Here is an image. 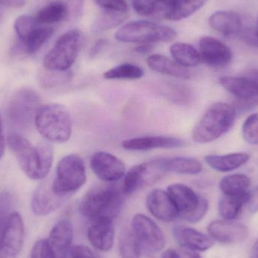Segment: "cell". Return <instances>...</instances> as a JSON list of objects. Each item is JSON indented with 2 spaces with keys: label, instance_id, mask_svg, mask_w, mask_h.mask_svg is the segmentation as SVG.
I'll return each mask as SVG.
<instances>
[{
  "label": "cell",
  "instance_id": "f1b7e54d",
  "mask_svg": "<svg viewBox=\"0 0 258 258\" xmlns=\"http://www.w3.org/2000/svg\"><path fill=\"white\" fill-rule=\"evenodd\" d=\"M208 0H174L164 12V16L170 21H180L187 18L200 10Z\"/></svg>",
  "mask_w": 258,
  "mask_h": 258
},
{
  "label": "cell",
  "instance_id": "ac0fdd59",
  "mask_svg": "<svg viewBox=\"0 0 258 258\" xmlns=\"http://www.w3.org/2000/svg\"><path fill=\"white\" fill-rule=\"evenodd\" d=\"M146 206L153 216L163 222H171L179 217L172 199L162 189L151 191L146 199Z\"/></svg>",
  "mask_w": 258,
  "mask_h": 258
},
{
  "label": "cell",
  "instance_id": "277c9868",
  "mask_svg": "<svg viewBox=\"0 0 258 258\" xmlns=\"http://www.w3.org/2000/svg\"><path fill=\"white\" fill-rule=\"evenodd\" d=\"M35 125L47 141L65 143L72 134V119L68 109L57 103L44 104L36 113Z\"/></svg>",
  "mask_w": 258,
  "mask_h": 258
},
{
  "label": "cell",
  "instance_id": "bcb514c9",
  "mask_svg": "<svg viewBox=\"0 0 258 258\" xmlns=\"http://www.w3.org/2000/svg\"><path fill=\"white\" fill-rule=\"evenodd\" d=\"M107 43H108V41H107V39H101L97 41V42L94 44L92 48H91V57H95L97 54H99L101 50L107 45Z\"/></svg>",
  "mask_w": 258,
  "mask_h": 258
},
{
  "label": "cell",
  "instance_id": "e575fe53",
  "mask_svg": "<svg viewBox=\"0 0 258 258\" xmlns=\"http://www.w3.org/2000/svg\"><path fill=\"white\" fill-rule=\"evenodd\" d=\"M144 74V71L140 67L133 63H126L118 65L106 71L103 77L106 80H136L142 78Z\"/></svg>",
  "mask_w": 258,
  "mask_h": 258
},
{
  "label": "cell",
  "instance_id": "4fadbf2b",
  "mask_svg": "<svg viewBox=\"0 0 258 258\" xmlns=\"http://www.w3.org/2000/svg\"><path fill=\"white\" fill-rule=\"evenodd\" d=\"M70 197L58 195L52 188V179L43 180L33 192L31 209L38 216H46L55 212Z\"/></svg>",
  "mask_w": 258,
  "mask_h": 258
},
{
  "label": "cell",
  "instance_id": "cb8c5ba5",
  "mask_svg": "<svg viewBox=\"0 0 258 258\" xmlns=\"http://www.w3.org/2000/svg\"><path fill=\"white\" fill-rule=\"evenodd\" d=\"M212 28L225 36H234L242 31V20L237 12L221 11L214 13L209 18Z\"/></svg>",
  "mask_w": 258,
  "mask_h": 258
},
{
  "label": "cell",
  "instance_id": "ba28073f",
  "mask_svg": "<svg viewBox=\"0 0 258 258\" xmlns=\"http://www.w3.org/2000/svg\"><path fill=\"white\" fill-rule=\"evenodd\" d=\"M167 192L178 211L179 217L184 221L195 224L201 221L207 213L208 200L186 185L173 183L168 186Z\"/></svg>",
  "mask_w": 258,
  "mask_h": 258
},
{
  "label": "cell",
  "instance_id": "d4e9b609",
  "mask_svg": "<svg viewBox=\"0 0 258 258\" xmlns=\"http://www.w3.org/2000/svg\"><path fill=\"white\" fill-rule=\"evenodd\" d=\"M149 68L159 74L180 80L190 78V73L186 68L180 66L174 60L162 54H152L147 59Z\"/></svg>",
  "mask_w": 258,
  "mask_h": 258
},
{
  "label": "cell",
  "instance_id": "52a82bcc",
  "mask_svg": "<svg viewBox=\"0 0 258 258\" xmlns=\"http://www.w3.org/2000/svg\"><path fill=\"white\" fill-rule=\"evenodd\" d=\"M80 45L81 34L79 30H69L63 33L45 55L44 68L48 71H69L78 57Z\"/></svg>",
  "mask_w": 258,
  "mask_h": 258
},
{
  "label": "cell",
  "instance_id": "c3c4849f",
  "mask_svg": "<svg viewBox=\"0 0 258 258\" xmlns=\"http://www.w3.org/2000/svg\"><path fill=\"white\" fill-rule=\"evenodd\" d=\"M178 258H202L200 254H197L196 251H191V250L183 249L177 250Z\"/></svg>",
  "mask_w": 258,
  "mask_h": 258
},
{
  "label": "cell",
  "instance_id": "4dcf8cb0",
  "mask_svg": "<svg viewBox=\"0 0 258 258\" xmlns=\"http://www.w3.org/2000/svg\"><path fill=\"white\" fill-rule=\"evenodd\" d=\"M174 60L183 68H194L201 63L200 52L190 44L176 42L170 47Z\"/></svg>",
  "mask_w": 258,
  "mask_h": 258
},
{
  "label": "cell",
  "instance_id": "7dc6e473",
  "mask_svg": "<svg viewBox=\"0 0 258 258\" xmlns=\"http://www.w3.org/2000/svg\"><path fill=\"white\" fill-rule=\"evenodd\" d=\"M26 0H0V4L10 8H21L25 5Z\"/></svg>",
  "mask_w": 258,
  "mask_h": 258
},
{
  "label": "cell",
  "instance_id": "f907efd6",
  "mask_svg": "<svg viewBox=\"0 0 258 258\" xmlns=\"http://www.w3.org/2000/svg\"><path fill=\"white\" fill-rule=\"evenodd\" d=\"M152 49H153V46H152L151 44H141L140 46L135 48V51L138 52V54H144L150 52Z\"/></svg>",
  "mask_w": 258,
  "mask_h": 258
},
{
  "label": "cell",
  "instance_id": "b9f144b4",
  "mask_svg": "<svg viewBox=\"0 0 258 258\" xmlns=\"http://www.w3.org/2000/svg\"><path fill=\"white\" fill-rule=\"evenodd\" d=\"M104 10L128 12V7L125 0H94Z\"/></svg>",
  "mask_w": 258,
  "mask_h": 258
},
{
  "label": "cell",
  "instance_id": "9a60e30c",
  "mask_svg": "<svg viewBox=\"0 0 258 258\" xmlns=\"http://www.w3.org/2000/svg\"><path fill=\"white\" fill-rule=\"evenodd\" d=\"M221 86L239 102L248 107L258 106V83L241 77H224L220 79Z\"/></svg>",
  "mask_w": 258,
  "mask_h": 258
},
{
  "label": "cell",
  "instance_id": "7c38bea8",
  "mask_svg": "<svg viewBox=\"0 0 258 258\" xmlns=\"http://www.w3.org/2000/svg\"><path fill=\"white\" fill-rule=\"evenodd\" d=\"M24 224L21 215L14 212L8 221L0 242V258H17L22 250Z\"/></svg>",
  "mask_w": 258,
  "mask_h": 258
},
{
  "label": "cell",
  "instance_id": "11a10c76",
  "mask_svg": "<svg viewBox=\"0 0 258 258\" xmlns=\"http://www.w3.org/2000/svg\"><path fill=\"white\" fill-rule=\"evenodd\" d=\"M257 258H258V257Z\"/></svg>",
  "mask_w": 258,
  "mask_h": 258
},
{
  "label": "cell",
  "instance_id": "e0dca14e",
  "mask_svg": "<svg viewBox=\"0 0 258 258\" xmlns=\"http://www.w3.org/2000/svg\"><path fill=\"white\" fill-rule=\"evenodd\" d=\"M207 230L214 240L227 245L241 243L248 235V228L245 225L227 220L212 221Z\"/></svg>",
  "mask_w": 258,
  "mask_h": 258
},
{
  "label": "cell",
  "instance_id": "7bdbcfd3",
  "mask_svg": "<svg viewBox=\"0 0 258 258\" xmlns=\"http://www.w3.org/2000/svg\"><path fill=\"white\" fill-rule=\"evenodd\" d=\"M71 258H97L89 247L74 245L71 249Z\"/></svg>",
  "mask_w": 258,
  "mask_h": 258
},
{
  "label": "cell",
  "instance_id": "d590c367",
  "mask_svg": "<svg viewBox=\"0 0 258 258\" xmlns=\"http://www.w3.org/2000/svg\"><path fill=\"white\" fill-rule=\"evenodd\" d=\"M73 79L71 71H54L45 69L39 75V84L45 89H54L70 83Z\"/></svg>",
  "mask_w": 258,
  "mask_h": 258
},
{
  "label": "cell",
  "instance_id": "9c48e42d",
  "mask_svg": "<svg viewBox=\"0 0 258 258\" xmlns=\"http://www.w3.org/2000/svg\"><path fill=\"white\" fill-rule=\"evenodd\" d=\"M41 106L40 97L37 92L29 88H23L15 92L9 101L8 118L14 126L29 128L34 122Z\"/></svg>",
  "mask_w": 258,
  "mask_h": 258
},
{
  "label": "cell",
  "instance_id": "ffe728a7",
  "mask_svg": "<svg viewBox=\"0 0 258 258\" xmlns=\"http://www.w3.org/2000/svg\"><path fill=\"white\" fill-rule=\"evenodd\" d=\"M74 239V227L67 219L57 222L50 232L47 241L54 258H66Z\"/></svg>",
  "mask_w": 258,
  "mask_h": 258
},
{
  "label": "cell",
  "instance_id": "5bb4252c",
  "mask_svg": "<svg viewBox=\"0 0 258 258\" xmlns=\"http://www.w3.org/2000/svg\"><path fill=\"white\" fill-rule=\"evenodd\" d=\"M91 168L95 175L105 183H113L125 174V166L121 159L107 152H98L91 158Z\"/></svg>",
  "mask_w": 258,
  "mask_h": 258
},
{
  "label": "cell",
  "instance_id": "d6a6232c",
  "mask_svg": "<svg viewBox=\"0 0 258 258\" xmlns=\"http://www.w3.org/2000/svg\"><path fill=\"white\" fill-rule=\"evenodd\" d=\"M251 185V179L242 174H235L224 177L219 186L224 195H238L247 192Z\"/></svg>",
  "mask_w": 258,
  "mask_h": 258
},
{
  "label": "cell",
  "instance_id": "8992f818",
  "mask_svg": "<svg viewBox=\"0 0 258 258\" xmlns=\"http://www.w3.org/2000/svg\"><path fill=\"white\" fill-rule=\"evenodd\" d=\"M86 178L83 159L78 155H68L57 164L52 188L58 195L70 197L86 183Z\"/></svg>",
  "mask_w": 258,
  "mask_h": 258
},
{
  "label": "cell",
  "instance_id": "6da1fadb",
  "mask_svg": "<svg viewBox=\"0 0 258 258\" xmlns=\"http://www.w3.org/2000/svg\"><path fill=\"white\" fill-rule=\"evenodd\" d=\"M8 145L24 174L32 180L45 179L49 174L54 159L51 144L42 141L34 146L19 134L9 135Z\"/></svg>",
  "mask_w": 258,
  "mask_h": 258
},
{
  "label": "cell",
  "instance_id": "8fae6325",
  "mask_svg": "<svg viewBox=\"0 0 258 258\" xmlns=\"http://www.w3.org/2000/svg\"><path fill=\"white\" fill-rule=\"evenodd\" d=\"M132 228L141 245H144L154 252L163 249L165 245V235L151 218L143 214L135 215L132 221Z\"/></svg>",
  "mask_w": 258,
  "mask_h": 258
},
{
  "label": "cell",
  "instance_id": "5b68a950",
  "mask_svg": "<svg viewBox=\"0 0 258 258\" xmlns=\"http://www.w3.org/2000/svg\"><path fill=\"white\" fill-rule=\"evenodd\" d=\"M176 37L177 33L171 27L144 21H131L115 34L120 42L140 44L169 42Z\"/></svg>",
  "mask_w": 258,
  "mask_h": 258
},
{
  "label": "cell",
  "instance_id": "f6af8a7d",
  "mask_svg": "<svg viewBox=\"0 0 258 258\" xmlns=\"http://www.w3.org/2000/svg\"><path fill=\"white\" fill-rule=\"evenodd\" d=\"M247 204L251 213L254 214L258 212V186L252 192H250L249 200Z\"/></svg>",
  "mask_w": 258,
  "mask_h": 258
},
{
  "label": "cell",
  "instance_id": "2e32d148",
  "mask_svg": "<svg viewBox=\"0 0 258 258\" xmlns=\"http://www.w3.org/2000/svg\"><path fill=\"white\" fill-rule=\"evenodd\" d=\"M202 61L214 68H222L231 61L233 54L226 44L215 38L205 36L200 41Z\"/></svg>",
  "mask_w": 258,
  "mask_h": 258
},
{
  "label": "cell",
  "instance_id": "603a6c76",
  "mask_svg": "<svg viewBox=\"0 0 258 258\" xmlns=\"http://www.w3.org/2000/svg\"><path fill=\"white\" fill-rule=\"evenodd\" d=\"M54 31L53 27H45L39 24L25 37L18 39V43L15 48L17 51L18 50L23 54H35L51 37Z\"/></svg>",
  "mask_w": 258,
  "mask_h": 258
},
{
  "label": "cell",
  "instance_id": "44dd1931",
  "mask_svg": "<svg viewBox=\"0 0 258 258\" xmlns=\"http://www.w3.org/2000/svg\"><path fill=\"white\" fill-rule=\"evenodd\" d=\"M173 234L182 248L191 251H206L215 244V240L211 236L186 226H175L173 228Z\"/></svg>",
  "mask_w": 258,
  "mask_h": 258
},
{
  "label": "cell",
  "instance_id": "db71d44e",
  "mask_svg": "<svg viewBox=\"0 0 258 258\" xmlns=\"http://www.w3.org/2000/svg\"><path fill=\"white\" fill-rule=\"evenodd\" d=\"M254 32H255L256 38H257V45H258V18H257V24H256V28H255V30H254Z\"/></svg>",
  "mask_w": 258,
  "mask_h": 258
},
{
  "label": "cell",
  "instance_id": "484cf974",
  "mask_svg": "<svg viewBox=\"0 0 258 258\" xmlns=\"http://www.w3.org/2000/svg\"><path fill=\"white\" fill-rule=\"evenodd\" d=\"M250 156L245 153H230L226 155H208L205 157L206 163L216 171L227 172L233 171L246 163Z\"/></svg>",
  "mask_w": 258,
  "mask_h": 258
},
{
  "label": "cell",
  "instance_id": "ee69618b",
  "mask_svg": "<svg viewBox=\"0 0 258 258\" xmlns=\"http://www.w3.org/2000/svg\"><path fill=\"white\" fill-rule=\"evenodd\" d=\"M85 0H68V10L71 12L74 16H80L83 9Z\"/></svg>",
  "mask_w": 258,
  "mask_h": 258
},
{
  "label": "cell",
  "instance_id": "f546056e",
  "mask_svg": "<svg viewBox=\"0 0 258 258\" xmlns=\"http://www.w3.org/2000/svg\"><path fill=\"white\" fill-rule=\"evenodd\" d=\"M69 14L68 5L60 0L51 2L41 9L34 17L40 25L55 24L63 21Z\"/></svg>",
  "mask_w": 258,
  "mask_h": 258
},
{
  "label": "cell",
  "instance_id": "f5cc1de1",
  "mask_svg": "<svg viewBox=\"0 0 258 258\" xmlns=\"http://www.w3.org/2000/svg\"><path fill=\"white\" fill-rule=\"evenodd\" d=\"M258 257V239L257 242L253 245L252 251H251V258H257Z\"/></svg>",
  "mask_w": 258,
  "mask_h": 258
},
{
  "label": "cell",
  "instance_id": "1f68e13d",
  "mask_svg": "<svg viewBox=\"0 0 258 258\" xmlns=\"http://www.w3.org/2000/svg\"><path fill=\"white\" fill-rule=\"evenodd\" d=\"M119 250L122 258H140L141 244L132 228L125 227L119 237Z\"/></svg>",
  "mask_w": 258,
  "mask_h": 258
},
{
  "label": "cell",
  "instance_id": "836d02e7",
  "mask_svg": "<svg viewBox=\"0 0 258 258\" xmlns=\"http://www.w3.org/2000/svg\"><path fill=\"white\" fill-rule=\"evenodd\" d=\"M128 16V12L104 10L94 21L92 30L94 32H102L110 30L122 24Z\"/></svg>",
  "mask_w": 258,
  "mask_h": 258
},
{
  "label": "cell",
  "instance_id": "681fc988",
  "mask_svg": "<svg viewBox=\"0 0 258 258\" xmlns=\"http://www.w3.org/2000/svg\"><path fill=\"white\" fill-rule=\"evenodd\" d=\"M6 149V141H5L4 133H3V121H2L1 113H0V159L3 158Z\"/></svg>",
  "mask_w": 258,
  "mask_h": 258
},
{
  "label": "cell",
  "instance_id": "60d3db41",
  "mask_svg": "<svg viewBox=\"0 0 258 258\" xmlns=\"http://www.w3.org/2000/svg\"><path fill=\"white\" fill-rule=\"evenodd\" d=\"M30 258H54L47 239L37 241L32 248Z\"/></svg>",
  "mask_w": 258,
  "mask_h": 258
},
{
  "label": "cell",
  "instance_id": "74e56055",
  "mask_svg": "<svg viewBox=\"0 0 258 258\" xmlns=\"http://www.w3.org/2000/svg\"><path fill=\"white\" fill-rule=\"evenodd\" d=\"M242 137L247 143L258 144V113L250 115L242 125Z\"/></svg>",
  "mask_w": 258,
  "mask_h": 258
},
{
  "label": "cell",
  "instance_id": "7402d4cb",
  "mask_svg": "<svg viewBox=\"0 0 258 258\" xmlns=\"http://www.w3.org/2000/svg\"><path fill=\"white\" fill-rule=\"evenodd\" d=\"M91 245L104 252L110 251L114 242V226L111 220H98L92 221L87 232Z\"/></svg>",
  "mask_w": 258,
  "mask_h": 258
},
{
  "label": "cell",
  "instance_id": "4316f807",
  "mask_svg": "<svg viewBox=\"0 0 258 258\" xmlns=\"http://www.w3.org/2000/svg\"><path fill=\"white\" fill-rule=\"evenodd\" d=\"M165 172L180 174H197L203 171V165L200 161L190 157L170 158L161 159Z\"/></svg>",
  "mask_w": 258,
  "mask_h": 258
},
{
  "label": "cell",
  "instance_id": "7a4b0ae2",
  "mask_svg": "<svg viewBox=\"0 0 258 258\" xmlns=\"http://www.w3.org/2000/svg\"><path fill=\"white\" fill-rule=\"evenodd\" d=\"M122 189L107 183L96 185L86 192L80 202V214L91 221L111 220L119 215L122 206Z\"/></svg>",
  "mask_w": 258,
  "mask_h": 258
},
{
  "label": "cell",
  "instance_id": "83f0119b",
  "mask_svg": "<svg viewBox=\"0 0 258 258\" xmlns=\"http://www.w3.org/2000/svg\"><path fill=\"white\" fill-rule=\"evenodd\" d=\"M249 197V191L238 195H224L218 205L220 215L224 220L233 221L239 216L244 205L248 203Z\"/></svg>",
  "mask_w": 258,
  "mask_h": 258
},
{
  "label": "cell",
  "instance_id": "f35d334b",
  "mask_svg": "<svg viewBox=\"0 0 258 258\" xmlns=\"http://www.w3.org/2000/svg\"><path fill=\"white\" fill-rule=\"evenodd\" d=\"M39 25L34 17L24 15L18 17L15 21L14 27L18 39L25 37L33 28Z\"/></svg>",
  "mask_w": 258,
  "mask_h": 258
},
{
  "label": "cell",
  "instance_id": "3957f363",
  "mask_svg": "<svg viewBox=\"0 0 258 258\" xmlns=\"http://www.w3.org/2000/svg\"><path fill=\"white\" fill-rule=\"evenodd\" d=\"M236 110L226 103L218 102L211 106L192 129L195 142L206 144L227 134L234 125Z\"/></svg>",
  "mask_w": 258,
  "mask_h": 258
},
{
  "label": "cell",
  "instance_id": "816d5d0a",
  "mask_svg": "<svg viewBox=\"0 0 258 258\" xmlns=\"http://www.w3.org/2000/svg\"><path fill=\"white\" fill-rule=\"evenodd\" d=\"M153 1L157 4L160 9H164L165 11L171 6L174 0H153Z\"/></svg>",
  "mask_w": 258,
  "mask_h": 258
},
{
  "label": "cell",
  "instance_id": "8d00e7d4",
  "mask_svg": "<svg viewBox=\"0 0 258 258\" xmlns=\"http://www.w3.org/2000/svg\"><path fill=\"white\" fill-rule=\"evenodd\" d=\"M14 200L9 192H0V242L11 215L13 213Z\"/></svg>",
  "mask_w": 258,
  "mask_h": 258
},
{
  "label": "cell",
  "instance_id": "d6986e66",
  "mask_svg": "<svg viewBox=\"0 0 258 258\" xmlns=\"http://www.w3.org/2000/svg\"><path fill=\"white\" fill-rule=\"evenodd\" d=\"M186 145L180 138L168 136H145L122 141V146L129 151H147L156 149L180 148Z\"/></svg>",
  "mask_w": 258,
  "mask_h": 258
},
{
  "label": "cell",
  "instance_id": "ab89813d",
  "mask_svg": "<svg viewBox=\"0 0 258 258\" xmlns=\"http://www.w3.org/2000/svg\"><path fill=\"white\" fill-rule=\"evenodd\" d=\"M133 8L138 15L142 16H150L160 9L153 0H135Z\"/></svg>",
  "mask_w": 258,
  "mask_h": 258
},
{
  "label": "cell",
  "instance_id": "30bf717a",
  "mask_svg": "<svg viewBox=\"0 0 258 258\" xmlns=\"http://www.w3.org/2000/svg\"><path fill=\"white\" fill-rule=\"evenodd\" d=\"M161 159L149 161L135 165L125 174L122 192L124 195H131L141 188L153 184L164 174Z\"/></svg>",
  "mask_w": 258,
  "mask_h": 258
}]
</instances>
